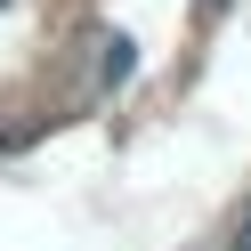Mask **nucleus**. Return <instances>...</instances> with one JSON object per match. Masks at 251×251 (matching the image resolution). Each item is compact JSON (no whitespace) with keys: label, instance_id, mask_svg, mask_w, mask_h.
Returning a JSON list of instances; mask_svg holds the SVG:
<instances>
[{"label":"nucleus","instance_id":"f257e3e1","mask_svg":"<svg viewBox=\"0 0 251 251\" xmlns=\"http://www.w3.org/2000/svg\"><path fill=\"white\" fill-rule=\"evenodd\" d=\"M227 243H235V251H251V202H243V219L227 227Z\"/></svg>","mask_w":251,"mask_h":251}]
</instances>
